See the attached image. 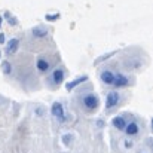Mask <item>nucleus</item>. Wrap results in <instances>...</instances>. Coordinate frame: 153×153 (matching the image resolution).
Returning a JSON list of instances; mask_svg holds the SVG:
<instances>
[{
    "mask_svg": "<svg viewBox=\"0 0 153 153\" xmlns=\"http://www.w3.org/2000/svg\"><path fill=\"white\" fill-rule=\"evenodd\" d=\"M77 102H79V108L83 110L88 114L95 113L100 108V97L94 92V91H82L77 97Z\"/></svg>",
    "mask_w": 153,
    "mask_h": 153,
    "instance_id": "1",
    "label": "nucleus"
},
{
    "mask_svg": "<svg viewBox=\"0 0 153 153\" xmlns=\"http://www.w3.org/2000/svg\"><path fill=\"white\" fill-rule=\"evenodd\" d=\"M64 77H65V70H64V67H56V68H53L51 73L48 74V77H46V85H48V88L56 89V88L61 86V83L64 82Z\"/></svg>",
    "mask_w": 153,
    "mask_h": 153,
    "instance_id": "2",
    "label": "nucleus"
},
{
    "mask_svg": "<svg viewBox=\"0 0 153 153\" xmlns=\"http://www.w3.org/2000/svg\"><path fill=\"white\" fill-rule=\"evenodd\" d=\"M51 111H52V116L59 122V123H62V122H65L68 117V114L64 111V107H62V104L61 102H58V101H55L53 104H52V107H51Z\"/></svg>",
    "mask_w": 153,
    "mask_h": 153,
    "instance_id": "3",
    "label": "nucleus"
},
{
    "mask_svg": "<svg viewBox=\"0 0 153 153\" xmlns=\"http://www.w3.org/2000/svg\"><path fill=\"white\" fill-rule=\"evenodd\" d=\"M119 104H120V92H117V91L107 92V97H105V110H113Z\"/></svg>",
    "mask_w": 153,
    "mask_h": 153,
    "instance_id": "4",
    "label": "nucleus"
},
{
    "mask_svg": "<svg viewBox=\"0 0 153 153\" xmlns=\"http://www.w3.org/2000/svg\"><path fill=\"white\" fill-rule=\"evenodd\" d=\"M140 131H141L140 123H138L137 120H129V122L126 123V126H125V129H123L122 132H125V135H126V137L134 138V137H137V135L140 134Z\"/></svg>",
    "mask_w": 153,
    "mask_h": 153,
    "instance_id": "5",
    "label": "nucleus"
},
{
    "mask_svg": "<svg viewBox=\"0 0 153 153\" xmlns=\"http://www.w3.org/2000/svg\"><path fill=\"white\" fill-rule=\"evenodd\" d=\"M36 68L39 73H49L52 68V62L48 56H43L40 55L37 59H36Z\"/></svg>",
    "mask_w": 153,
    "mask_h": 153,
    "instance_id": "6",
    "label": "nucleus"
},
{
    "mask_svg": "<svg viewBox=\"0 0 153 153\" xmlns=\"http://www.w3.org/2000/svg\"><path fill=\"white\" fill-rule=\"evenodd\" d=\"M129 83H131L129 76H126L123 73H114V80H113V85L111 86H114L116 89H122V88L129 86Z\"/></svg>",
    "mask_w": 153,
    "mask_h": 153,
    "instance_id": "7",
    "label": "nucleus"
},
{
    "mask_svg": "<svg viewBox=\"0 0 153 153\" xmlns=\"http://www.w3.org/2000/svg\"><path fill=\"white\" fill-rule=\"evenodd\" d=\"M100 80H101L102 85L105 86H111L113 85V80H114V73L108 68H104L100 71Z\"/></svg>",
    "mask_w": 153,
    "mask_h": 153,
    "instance_id": "8",
    "label": "nucleus"
},
{
    "mask_svg": "<svg viewBox=\"0 0 153 153\" xmlns=\"http://www.w3.org/2000/svg\"><path fill=\"white\" fill-rule=\"evenodd\" d=\"M126 123H128L126 114H119V116H114V117L111 119V125H113V128L117 129V131H123L125 126H126Z\"/></svg>",
    "mask_w": 153,
    "mask_h": 153,
    "instance_id": "9",
    "label": "nucleus"
},
{
    "mask_svg": "<svg viewBox=\"0 0 153 153\" xmlns=\"http://www.w3.org/2000/svg\"><path fill=\"white\" fill-rule=\"evenodd\" d=\"M48 28H45L43 25H37V27H34L33 30H31V36L34 37V39H45L46 36H48Z\"/></svg>",
    "mask_w": 153,
    "mask_h": 153,
    "instance_id": "10",
    "label": "nucleus"
},
{
    "mask_svg": "<svg viewBox=\"0 0 153 153\" xmlns=\"http://www.w3.org/2000/svg\"><path fill=\"white\" fill-rule=\"evenodd\" d=\"M18 48H19V39H16V37L10 39L6 45V55H13L18 51Z\"/></svg>",
    "mask_w": 153,
    "mask_h": 153,
    "instance_id": "11",
    "label": "nucleus"
},
{
    "mask_svg": "<svg viewBox=\"0 0 153 153\" xmlns=\"http://www.w3.org/2000/svg\"><path fill=\"white\" fill-rule=\"evenodd\" d=\"M1 71H3L4 76H9L12 73V64L9 61H3L1 62Z\"/></svg>",
    "mask_w": 153,
    "mask_h": 153,
    "instance_id": "12",
    "label": "nucleus"
},
{
    "mask_svg": "<svg viewBox=\"0 0 153 153\" xmlns=\"http://www.w3.org/2000/svg\"><path fill=\"white\" fill-rule=\"evenodd\" d=\"M86 79H88V76H83V77H77L76 80H73V82H70V83L67 85V89H68V91H71V89H73V88H74L76 85H79L80 82H85Z\"/></svg>",
    "mask_w": 153,
    "mask_h": 153,
    "instance_id": "13",
    "label": "nucleus"
},
{
    "mask_svg": "<svg viewBox=\"0 0 153 153\" xmlns=\"http://www.w3.org/2000/svg\"><path fill=\"white\" fill-rule=\"evenodd\" d=\"M59 18V13H55V15H46V19L48 21H55V19H58Z\"/></svg>",
    "mask_w": 153,
    "mask_h": 153,
    "instance_id": "14",
    "label": "nucleus"
},
{
    "mask_svg": "<svg viewBox=\"0 0 153 153\" xmlns=\"http://www.w3.org/2000/svg\"><path fill=\"white\" fill-rule=\"evenodd\" d=\"M132 144H134V143H132V140H126L123 146H125V149H131V147H132Z\"/></svg>",
    "mask_w": 153,
    "mask_h": 153,
    "instance_id": "15",
    "label": "nucleus"
},
{
    "mask_svg": "<svg viewBox=\"0 0 153 153\" xmlns=\"http://www.w3.org/2000/svg\"><path fill=\"white\" fill-rule=\"evenodd\" d=\"M3 42H4V34L0 33V43H3Z\"/></svg>",
    "mask_w": 153,
    "mask_h": 153,
    "instance_id": "16",
    "label": "nucleus"
},
{
    "mask_svg": "<svg viewBox=\"0 0 153 153\" xmlns=\"http://www.w3.org/2000/svg\"><path fill=\"white\" fill-rule=\"evenodd\" d=\"M0 25H1V18H0Z\"/></svg>",
    "mask_w": 153,
    "mask_h": 153,
    "instance_id": "17",
    "label": "nucleus"
},
{
    "mask_svg": "<svg viewBox=\"0 0 153 153\" xmlns=\"http://www.w3.org/2000/svg\"><path fill=\"white\" fill-rule=\"evenodd\" d=\"M0 56H1V51H0Z\"/></svg>",
    "mask_w": 153,
    "mask_h": 153,
    "instance_id": "18",
    "label": "nucleus"
}]
</instances>
